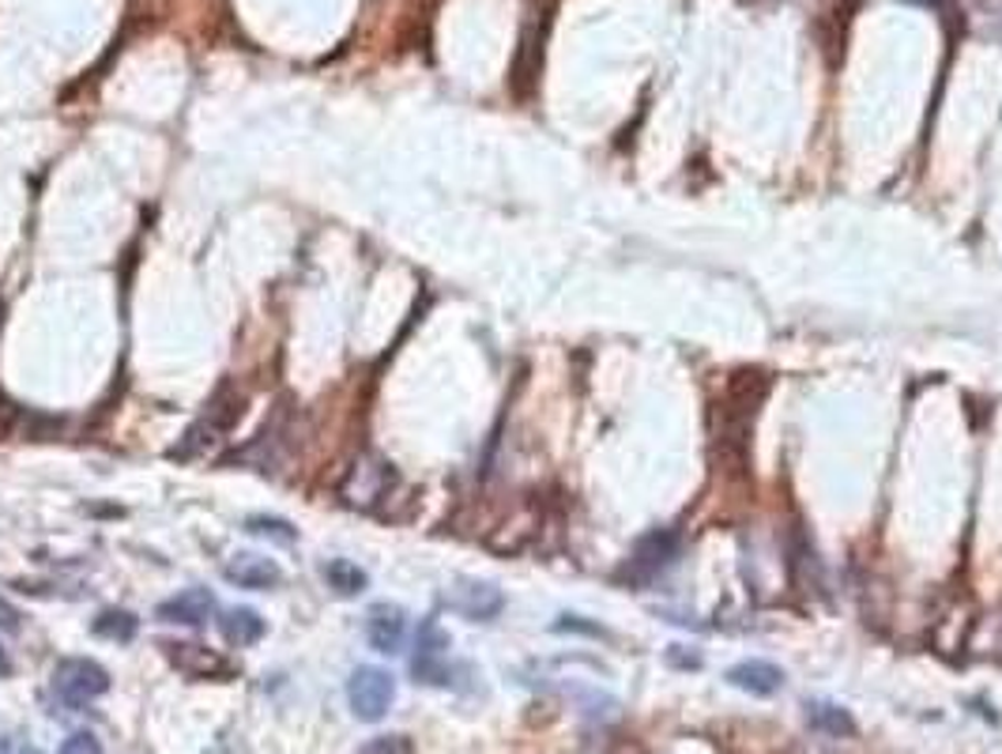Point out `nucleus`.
I'll use <instances>...</instances> for the list:
<instances>
[{"mask_svg": "<svg viewBox=\"0 0 1002 754\" xmlns=\"http://www.w3.org/2000/svg\"><path fill=\"white\" fill-rule=\"evenodd\" d=\"M106 690H110V671L87 657H68L53 668V694L72 709L95 702Z\"/></svg>", "mask_w": 1002, "mask_h": 754, "instance_id": "f257e3e1", "label": "nucleus"}, {"mask_svg": "<svg viewBox=\"0 0 1002 754\" xmlns=\"http://www.w3.org/2000/svg\"><path fill=\"white\" fill-rule=\"evenodd\" d=\"M396 698V679L385 668L363 664L347 683V702L358 721H381Z\"/></svg>", "mask_w": 1002, "mask_h": 754, "instance_id": "f03ea898", "label": "nucleus"}, {"mask_svg": "<svg viewBox=\"0 0 1002 754\" xmlns=\"http://www.w3.org/2000/svg\"><path fill=\"white\" fill-rule=\"evenodd\" d=\"M396 483V472L392 464L381 461V456H358L355 468L347 472V480H343L340 495L351 502V506H363V509H374L377 502L388 498V491H392Z\"/></svg>", "mask_w": 1002, "mask_h": 754, "instance_id": "7ed1b4c3", "label": "nucleus"}, {"mask_svg": "<svg viewBox=\"0 0 1002 754\" xmlns=\"http://www.w3.org/2000/svg\"><path fill=\"white\" fill-rule=\"evenodd\" d=\"M449 634L441 631L438 618H427V623L419 626V637H414V660H411V671L419 683H449Z\"/></svg>", "mask_w": 1002, "mask_h": 754, "instance_id": "20e7f679", "label": "nucleus"}, {"mask_svg": "<svg viewBox=\"0 0 1002 754\" xmlns=\"http://www.w3.org/2000/svg\"><path fill=\"white\" fill-rule=\"evenodd\" d=\"M445 600L456 615L472 618V623H491V618H498L505 607V596L498 585H491V581H472V578L456 581Z\"/></svg>", "mask_w": 1002, "mask_h": 754, "instance_id": "39448f33", "label": "nucleus"}, {"mask_svg": "<svg viewBox=\"0 0 1002 754\" xmlns=\"http://www.w3.org/2000/svg\"><path fill=\"white\" fill-rule=\"evenodd\" d=\"M223 578L238 589H252V592H265L276 589L283 581V570H279L276 559H265V554H252V551H238L230 554V562L223 566Z\"/></svg>", "mask_w": 1002, "mask_h": 754, "instance_id": "423d86ee", "label": "nucleus"}, {"mask_svg": "<svg viewBox=\"0 0 1002 754\" xmlns=\"http://www.w3.org/2000/svg\"><path fill=\"white\" fill-rule=\"evenodd\" d=\"M238 416H241V400L238 397H227V392H219V397L212 400V408H207V416L185 434V445L174 449V456H193L196 449L212 445L215 434H223V430H227Z\"/></svg>", "mask_w": 1002, "mask_h": 754, "instance_id": "0eeeda50", "label": "nucleus"}, {"mask_svg": "<svg viewBox=\"0 0 1002 754\" xmlns=\"http://www.w3.org/2000/svg\"><path fill=\"white\" fill-rule=\"evenodd\" d=\"M215 612H219V604H215L212 592L207 589H185V592H177V596L162 600L155 615L162 618V623H177V626H207Z\"/></svg>", "mask_w": 1002, "mask_h": 754, "instance_id": "6e6552de", "label": "nucleus"}, {"mask_svg": "<svg viewBox=\"0 0 1002 754\" xmlns=\"http://www.w3.org/2000/svg\"><path fill=\"white\" fill-rule=\"evenodd\" d=\"M403 634H408V615H403V607H396V604H374L369 607L366 637H369V645H374L377 653H385V657L400 653Z\"/></svg>", "mask_w": 1002, "mask_h": 754, "instance_id": "1a4fd4ad", "label": "nucleus"}, {"mask_svg": "<svg viewBox=\"0 0 1002 754\" xmlns=\"http://www.w3.org/2000/svg\"><path fill=\"white\" fill-rule=\"evenodd\" d=\"M728 683L754 698H773L784 687V671L773 660H743L735 668H728Z\"/></svg>", "mask_w": 1002, "mask_h": 754, "instance_id": "9d476101", "label": "nucleus"}, {"mask_svg": "<svg viewBox=\"0 0 1002 754\" xmlns=\"http://www.w3.org/2000/svg\"><path fill=\"white\" fill-rule=\"evenodd\" d=\"M170 660L177 664V668L185 671V676H227L230 664L223 657H215V653H207L204 645H193V642H177V645H166Z\"/></svg>", "mask_w": 1002, "mask_h": 754, "instance_id": "9b49d317", "label": "nucleus"}, {"mask_svg": "<svg viewBox=\"0 0 1002 754\" xmlns=\"http://www.w3.org/2000/svg\"><path fill=\"white\" fill-rule=\"evenodd\" d=\"M675 532H653V536H645V540L637 543V551H634V570H637V578H653V573H660L667 562L675 559Z\"/></svg>", "mask_w": 1002, "mask_h": 754, "instance_id": "f8f14e48", "label": "nucleus"}, {"mask_svg": "<svg viewBox=\"0 0 1002 754\" xmlns=\"http://www.w3.org/2000/svg\"><path fill=\"white\" fill-rule=\"evenodd\" d=\"M219 631L234 649H246V645H257L265 637V618L252 612V607H234V612L219 618Z\"/></svg>", "mask_w": 1002, "mask_h": 754, "instance_id": "ddd939ff", "label": "nucleus"}, {"mask_svg": "<svg viewBox=\"0 0 1002 754\" xmlns=\"http://www.w3.org/2000/svg\"><path fill=\"white\" fill-rule=\"evenodd\" d=\"M324 581H328V589H336V596H358V592L369 585L366 570H358V566L347 559H332L324 566Z\"/></svg>", "mask_w": 1002, "mask_h": 754, "instance_id": "4468645a", "label": "nucleus"}, {"mask_svg": "<svg viewBox=\"0 0 1002 754\" xmlns=\"http://www.w3.org/2000/svg\"><path fill=\"white\" fill-rule=\"evenodd\" d=\"M807 717H810V724H815L818 732H826V735H852L855 732V721L848 717V709L833 705V702H810Z\"/></svg>", "mask_w": 1002, "mask_h": 754, "instance_id": "2eb2a0df", "label": "nucleus"}, {"mask_svg": "<svg viewBox=\"0 0 1002 754\" xmlns=\"http://www.w3.org/2000/svg\"><path fill=\"white\" fill-rule=\"evenodd\" d=\"M137 631H140V618L132 615V612H103L95 618V634L98 637H106V642H132L137 637Z\"/></svg>", "mask_w": 1002, "mask_h": 754, "instance_id": "dca6fc26", "label": "nucleus"}, {"mask_svg": "<svg viewBox=\"0 0 1002 754\" xmlns=\"http://www.w3.org/2000/svg\"><path fill=\"white\" fill-rule=\"evenodd\" d=\"M246 532L260 536V540H272V543H294V540H298V532L291 528V520H283V517H265V514L246 517Z\"/></svg>", "mask_w": 1002, "mask_h": 754, "instance_id": "f3484780", "label": "nucleus"}, {"mask_svg": "<svg viewBox=\"0 0 1002 754\" xmlns=\"http://www.w3.org/2000/svg\"><path fill=\"white\" fill-rule=\"evenodd\" d=\"M363 754H411V740L408 735H377L366 743Z\"/></svg>", "mask_w": 1002, "mask_h": 754, "instance_id": "a211bd4d", "label": "nucleus"}, {"mask_svg": "<svg viewBox=\"0 0 1002 754\" xmlns=\"http://www.w3.org/2000/svg\"><path fill=\"white\" fill-rule=\"evenodd\" d=\"M57 754H103V743H98L91 732H72L68 740L61 743Z\"/></svg>", "mask_w": 1002, "mask_h": 754, "instance_id": "6ab92c4d", "label": "nucleus"}, {"mask_svg": "<svg viewBox=\"0 0 1002 754\" xmlns=\"http://www.w3.org/2000/svg\"><path fill=\"white\" fill-rule=\"evenodd\" d=\"M20 618H23L20 607H12L4 596H0V631H4V634H20V626H23Z\"/></svg>", "mask_w": 1002, "mask_h": 754, "instance_id": "aec40b11", "label": "nucleus"}, {"mask_svg": "<svg viewBox=\"0 0 1002 754\" xmlns=\"http://www.w3.org/2000/svg\"><path fill=\"white\" fill-rule=\"evenodd\" d=\"M554 631H584V634H595V637L603 634L600 626H592V623H570V615H562V623H558Z\"/></svg>", "mask_w": 1002, "mask_h": 754, "instance_id": "412c9836", "label": "nucleus"}, {"mask_svg": "<svg viewBox=\"0 0 1002 754\" xmlns=\"http://www.w3.org/2000/svg\"><path fill=\"white\" fill-rule=\"evenodd\" d=\"M0 754H23V751L15 747V740H12V735H0Z\"/></svg>", "mask_w": 1002, "mask_h": 754, "instance_id": "4be33fe9", "label": "nucleus"}, {"mask_svg": "<svg viewBox=\"0 0 1002 754\" xmlns=\"http://www.w3.org/2000/svg\"><path fill=\"white\" fill-rule=\"evenodd\" d=\"M8 676H12V657L0 649V679H8Z\"/></svg>", "mask_w": 1002, "mask_h": 754, "instance_id": "5701e85b", "label": "nucleus"}]
</instances>
